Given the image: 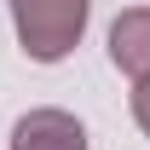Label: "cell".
<instances>
[{"mask_svg": "<svg viewBox=\"0 0 150 150\" xmlns=\"http://www.w3.org/2000/svg\"><path fill=\"white\" fill-rule=\"evenodd\" d=\"M87 12L93 0H12V23L18 40L35 64H58L75 52V40L87 35Z\"/></svg>", "mask_w": 150, "mask_h": 150, "instance_id": "cell-1", "label": "cell"}, {"mask_svg": "<svg viewBox=\"0 0 150 150\" xmlns=\"http://www.w3.org/2000/svg\"><path fill=\"white\" fill-rule=\"evenodd\" d=\"M12 150H87V127L69 110H29L12 127Z\"/></svg>", "mask_w": 150, "mask_h": 150, "instance_id": "cell-2", "label": "cell"}, {"mask_svg": "<svg viewBox=\"0 0 150 150\" xmlns=\"http://www.w3.org/2000/svg\"><path fill=\"white\" fill-rule=\"evenodd\" d=\"M110 64L127 69L133 81L150 75V6H133L110 23Z\"/></svg>", "mask_w": 150, "mask_h": 150, "instance_id": "cell-3", "label": "cell"}, {"mask_svg": "<svg viewBox=\"0 0 150 150\" xmlns=\"http://www.w3.org/2000/svg\"><path fill=\"white\" fill-rule=\"evenodd\" d=\"M133 121H139L144 139H150V75H139V87H133Z\"/></svg>", "mask_w": 150, "mask_h": 150, "instance_id": "cell-4", "label": "cell"}]
</instances>
